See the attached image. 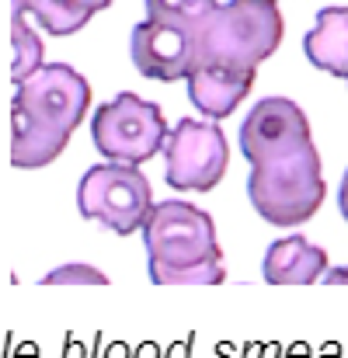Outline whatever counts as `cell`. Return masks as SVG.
<instances>
[{
	"instance_id": "6da1fadb",
	"label": "cell",
	"mask_w": 348,
	"mask_h": 358,
	"mask_svg": "<svg viewBox=\"0 0 348 358\" xmlns=\"http://www.w3.org/2000/svg\"><path fill=\"white\" fill-rule=\"evenodd\" d=\"M143 247L157 285H220L227 278L213 216L192 202H157L143 223Z\"/></svg>"
},
{
	"instance_id": "7a4b0ae2",
	"label": "cell",
	"mask_w": 348,
	"mask_h": 358,
	"mask_svg": "<svg viewBox=\"0 0 348 358\" xmlns=\"http://www.w3.org/2000/svg\"><path fill=\"white\" fill-rule=\"evenodd\" d=\"M279 42L282 14L272 0H230L192 28V70L216 66L233 73H258Z\"/></svg>"
},
{
	"instance_id": "3957f363",
	"label": "cell",
	"mask_w": 348,
	"mask_h": 358,
	"mask_svg": "<svg viewBox=\"0 0 348 358\" xmlns=\"http://www.w3.org/2000/svg\"><path fill=\"white\" fill-rule=\"evenodd\" d=\"M328 185L321 174L317 146H307L293 157L258 164L247 178V199L268 227H303L324 206Z\"/></svg>"
},
{
	"instance_id": "277c9868",
	"label": "cell",
	"mask_w": 348,
	"mask_h": 358,
	"mask_svg": "<svg viewBox=\"0 0 348 358\" xmlns=\"http://www.w3.org/2000/svg\"><path fill=\"white\" fill-rule=\"evenodd\" d=\"M77 209L84 220L112 230L118 237H129L143 230L153 209V192L146 174L136 164L105 160L84 171L77 185Z\"/></svg>"
},
{
	"instance_id": "5b68a950",
	"label": "cell",
	"mask_w": 348,
	"mask_h": 358,
	"mask_svg": "<svg viewBox=\"0 0 348 358\" xmlns=\"http://www.w3.org/2000/svg\"><path fill=\"white\" fill-rule=\"evenodd\" d=\"M171 129L164 122L160 105L136 98L132 91H122L109 105H102L91 115V139L105 160L118 164H143L157 157L167 143Z\"/></svg>"
},
{
	"instance_id": "8992f818",
	"label": "cell",
	"mask_w": 348,
	"mask_h": 358,
	"mask_svg": "<svg viewBox=\"0 0 348 358\" xmlns=\"http://www.w3.org/2000/svg\"><path fill=\"white\" fill-rule=\"evenodd\" d=\"M164 178L174 192H213L227 174L230 143L213 122L181 119L164 143Z\"/></svg>"
},
{
	"instance_id": "52a82bcc",
	"label": "cell",
	"mask_w": 348,
	"mask_h": 358,
	"mask_svg": "<svg viewBox=\"0 0 348 358\" xmlns=\"http://www.w3.org/2000/svg\"><path fill=\"white\" fill-rule=\"evenodd\" d=\"M14 105H21L32 119L46 122L60 132H74L88 119L91 84L67 63H49L35 70L28 80L14 84Z\"/></svg>"
},
{
	"instance_id": "ba28073f",
	"label": "cell",
	"mask_w": 348,
	"mask_h": 358,
	"mask_svg": "<svg viewBox=\"0 0 348 358\" xmlns=\"http://www.w3.org/2000/svg\"><path fill=\"white\" fill-rule=\"evenodd\" d=\"M307 146H314L310 122L303 115V108L289 98L258 101L240 125V153L251 160V167L293 157Z\"/></svg>"
},
{
	"instance_id": "9c48e42d",
	"label": "cell",
	"mask_w": 348,
	"mask_h": 358,
	"mask_svg": "<svg viewBox=\"0 0 348 358\" xmlns=\"http://www.w3.org/2000/svg\"><path fill=\"white\" fill-rule=\"evenodd\" d=\"M129 52H132V63L143 77L164 80V84L188 80L192 59H195L192 31L178 28V24H160V21H139L132 28Z\"/></svg>"
},
{
	"instance_id": "30bf717a",
	"label": "cell",
	"mask_w": 348,
	"mask_h": 358,
	"mask_svg": "<svg viewBox=\"0 0 348 358\" xmlns=\"http://www.w3.org/2000/svg\"><path fill=\"white\" fill-rule=\"evenodd\" d=\"M261 275L272 285H314V282H324V275H328V250L314 247L310 240L300 237V234L282 237L265 250Z\"/></svg>"
},
{
	"instance_id": "8fae6325",
	"label": "cell",
	"mask_w": 348,
	"mask_h": 358,
	"mask_svg": "<svg viewBox=\"0 0 348 358\" xmlns=\"http://www.w3.org/2000/svg\"><path fill=\"white\" fill-rule=\"evenodd\" d=\"M70 143V132H60L46 122L32 119L21 105L11 101V164L21 171L49 167Z\"/></svg>"
},
{
	"instance_id": "7c38bea8",
	"label": "cell",
	"mask_w": 348,
	"mask_h": 358,
	"mask_svg": "<svg viewBox=\"0 0 348 358\" xmlns=\"http://www.w3.org/2000/svg\"><path fill=\"white\" fill-rule=\"evenodd\" d=\"M251 87H254V73H233V70H216V66H202L188 73V98L209 119L233 115L237 105L251 94Z\"/></svg>"
},
{
	"instance_id": "4fadbf2b",
	"label": "cell",
	"mask_w": 348,
	"mask_h": 358,
	"mask_svg": "<svg viewBox=\"0 0 348 358\" xmlns=\"http://www.w3.org/2000/svg\"><path fill=\"white\" fill-rule=\"evenodd\" d=\"M303 52L317 70L348 80V7L317 10V21L303 38Z\"/></svg>"
},
{
	"instance_id": "5bb4252c",
	"label": "cell",
	"mask_w": 348,
	"mask_h": 358,
	"mask_svg": "<svg viewBox=\"0 0 348 358\" xmlns=\"http://www.w3.org/2000/svg\"><path fill=\"white\" fill-rule=\"evenodd\" d=\"M28 10L35 14L39 28L49 35H74L91 21V7H84L81 0H28Z\"/></svg>"
},
{
	"instance_id": "9a60e30c",
	"label": "cell",
	"mask_w": 348,
	"mask_h": 358,
	"mask_svg": "<svg viewBox=\"0 0 348 358\" xmlns=\"http://www.w3.org/2000/svg\"><path fill=\"white\" fill-rule=\"evenodd\" d=\"M11 45H14V66H11V80H14V84L28 80L35 70L46 66V63H42V56H46L42 38H39L35 28L25 24V14H14V17H11Z\"/></svg>"
},
{
	"instance_id": "2e32d148",
	"label": "cell",
	"mask_w": 348,
	"mask_h": 358,
	"mask_svg": "<svg viewBox=\"0 0 348 358\" xmlns=\"http://www.w3.org/2000/svg\"><path fill=\"white\" fill-rule=\"evenodd\" d=\"M146 3V21L160 24H178V28H195L206 14H213L220 3L216 0H143Z\"/></svg>"
},
{
	"instance_id": "e0dca14e",
	"label": "cell",
	"mask_w": 348,
	"mask_h": 358,
	"mask_svg": "<svg viewBox=\"0 0 348 358\" xmlns=\"http://www.w3.org/2000/svg\"><path fill=\"white\" fill-rule=\"evenodd\" d=\"M42 285H109V275L91 264H60L42 275Z\"/></svg>"
},
{
	"instance_id": "ac0fdd59",
	"label": "cell",
	"mask_w": 348,
	"mask_h": 358,
	"mask_svg": "<svg viewBox=\"0 0 348 358\" xmlns=\"http://www.w3.org/2000/svg\"><path fill=\"white\" fill-rule=\"evenodd\" d=\"M324 282H328V285H348V264H342V268H328Z\"/></svg>"
},
{
	"instance_id": "d6986e66",
	"label": "cell",
	"mask_w": 348,
	"mask_h": 358,
	"mask_svg": "<svg viewBox=\"0 0 348 358\" xmlns=\"http://www.w3.org/2000/svg\"><path fill=\"white\" fill-rule=\"evenodd\" d=\"M338 209H342V216H345V223H348V171H345V178H342V188H338Z\"/></svg>"
},
{
	"instance_id": "ffe728a7",
	"label": "cell",
	"mask_w": 348,
	"mask_h": 358,
	"mask_svg": "<svg viewBox=\"0 0 348 358\" xmlns=\"http://www.w3.org/2000/svg\"><path fill=\"white\" fill-rule=\"evenodd\" d=\"M63 358H84V348H81L77 341H70V345H67V355H63Z\"/></svg>"
},
{
	"instance_id": "44dd1931",
	"label": "cell",
	"mask_w": 348,
	"mask_h": 358,
	"mask_svg": "<svg viewBox=\"0 0 348 358\" xmlns=\"http://www.w3.org/2000/svg\"><path fill=\"white\" fill-rule=\"evenodd\" d=\"M28 10V0H11V17L14 14H25Z\"/></svg>"
},
{
	"instance_id": "7402d4cb",
	"label": "cell",
	"mask_w": 348,
	"mask_h": 358,
	"mask_svg": "<svg viewBox=\"0 0 348 358\" xmlns=\"http://www.w3.org/2000/svg\"><path fill=\"white\" fill-rule=\"evenodd\" d=\"M81 3H84V7H91V10H105L112 0H81Z\"/></svg>"
},
{
	"instance_id": "603a6c76",
	"label": "cell",
	"mask_w": 348,
	"mask_h": 358,
	"mask_svg": "<svg viewBox=\"0 0 348 358\" xmlns=\"http://www.w3.org/2000/svg\"><path fill=\"white\" fill-rule=\"evenodd\" d=\"M136 358H157V348H153V345H146V348H139V355Z\"/></svg>"
},
{
	"instance_id": "cb8c5ba5",
	"label": "cell",
	"mask_w": 348,
	"mask_h": 358,
	"mask_svg": "<svg viewBox=\"0 0 348 358\" xmlns=\"http://www.w3.org/2000/svg\"><path fill=\"white\" fill-rule=\"evenodd\" d=\"M188 355V348L185 345H178V348H171V358H185Z\"/></svg>"
},
{
	"instance_id": "d4e9b609",
	"label": "cell",
	"mask_w": 348,
	"mask_h": 358,
	"mask_svg": "<svg viewBox=\"0 0 348 358\" xmlns=\"http://www.w3.org/2000/svg\"><path fill=\"white\" fill-rule=\"evenodd\" d=\"M109 358H125V348H122V345H116V348L109 352Z\"/></svg>"
},
{
	"instance_id": "484cf974",
	"label": "cell",
	"mask_w": 348,
	"mask_h": 358,
	"mask_svg": "<svg viewBox=\"0 0 348 358\" xmlns=\"http://www.w3.org/2000/svg\"><path fill=\"white\" fill-rule=\"evenodd\" d=\"M272 3H279V0H272Z\"/></svg>"
}]
</instances>
